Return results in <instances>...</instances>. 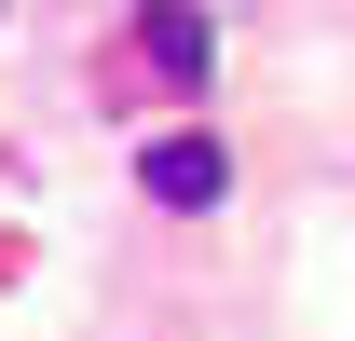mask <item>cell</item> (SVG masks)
Returning a JSON list of instances; mask_svg holds the SVG:
<instances>
[{"label":"cell","instance_id":"cell-1","mask_svg":"<svg viewBox=\"0 0 355 341\" xmlns=\"http://www.w3.org/2000/svg\"><path fill=\"white\" fill-rule=\"evenodd\" d=\"M137 191L191 218V205H219V191H232V150H219V137H150V150H137Z\"/></svg>","mask_w":355,"mask_h":341},{"label":"cell","instance_id":"cell-2","mask_svg":"<svg viewBox=\"0 0 355 341\" xmlns=\"http://www.w3.org/2000/svg\"><path fill=\"white\" fill-rule=\"evenodd\" d=\"M137 55H150V82H205V69H219V28H205L191 0H150V14H137Z\"/></svg>","mask_w":355,"mask_h":341}]
</instances>
